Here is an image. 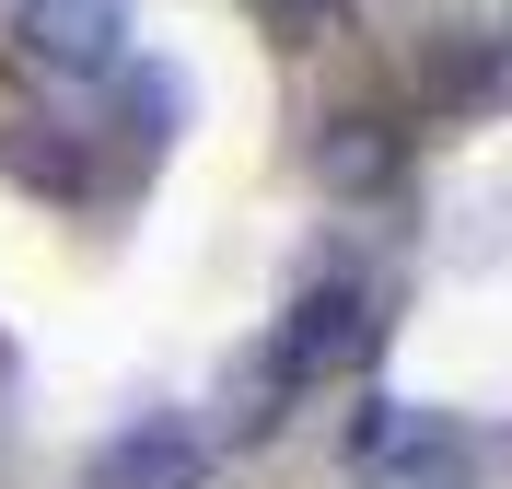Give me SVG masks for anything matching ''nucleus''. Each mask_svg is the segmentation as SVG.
I'll return each mask as SVG.
<instances>
[{"instance_id": "obj_1", "label": "nucleus", "mask_w": 512, "mask_h": 489, "mask_svg": "<svg viewBox=\"0 0 512 489\" xmlns=\"http://www.w3.org/2000/svg\"><path fill=\"white\" fill-rule=\"evenodd\" d=\"M12 47L47 82H105L128 59V0H12Z\"/></svg>"}, {"instance_id": "obj_2", "label": "nucleus", "mask_w": 512, "mask_h": 489, "mask_svg": "<svg viewBox=\"0 0 512 489\" xmlns=\"http://www.w3.org/2000/svg\"><path fill=\"white\" fill-rule=\"evenodd\" d=\"M94 489H198V443L163 431V420H140V431H117L94 455Z\"/></svg>"}, {"instance_id": "obj_3", "label": "nucleus", "mask_w": 512, "mask_h": 489, "mask_svg": "<svg viewBox=\"0 0 512 489\" xmlns=\"http://www.w3.org/2000/svg\"><path fill=\"white\" fill-rule=\"evenodd\" d=\"M268 350H280L291 373H326V361H350V350H361V292H303V303H291V326L268 338Z\"/></svg>"}, {"instance_id": "obj_4", "label": "nucleus", "mask_w": 512, "mask_h": 489, "mask_svg": "<svg viewBox=\"0 0 512 489\" xmlns=\"http://www.w3.org/2000/svg\"><path fill=\"white\" fill-rule=\"evenodd\" d=\"M361 489H478V478H466V455H454V443H384Z\"/></svg>"}, {"instance_id": "obj_5", "label": "nucleus", "mask_w": 512, "mask_h": 489, "mask_svg": "<svg viewBox=\"0 0 512 489\" xmlns=\"http://www.w3.org/2000/svg\"><path fill=\"white\" fill-rule=\"evenodd\" d=\"M291 385H303V373H291L280 350H256L245 373H233V431H245V443H256V431H280V396H291Z\"/></svg>"}, {"instance_id": "obj_6", "label": "nucleus", "mask_w": 512, "mask_h": 489, "mask_svg": "<svg viewBox=\"0 0 512 489\" xmlns=\"http://www.w3.org/2000/svg\"><path fill=\"white\" fill-rule=\"evenodd\" d=\"M326 175H338V187H373V175H384V140H373V129H350L338 152H326Z\"/></svg>"}]
</instances>
